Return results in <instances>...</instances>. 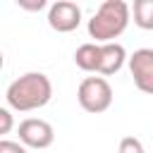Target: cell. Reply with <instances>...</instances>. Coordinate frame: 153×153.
Returning <instances> with one entry per match:
<instances>
[{
  "label": "cell",
  "mask_w": 153,
  "mask_h": 153,
  "mask_svg": "<svg viewBox=\"0 0 153 153\" xmlns=\"http://www.w3.org/2000/svg\"><path fill=\"white\" fill-rule=\"evenodd\" d=\"M50 98H53V84L43 72H26L19 79H14L5 91L7 105L17 112L38 110L48 105Z\"/></svg>",
  "instance_id": "1"
},
{
  "label": "cell",
  "mask_w": 153,
  "mask_h": 153,
  "mask_svg": "<svg viewBox=\"0 0 153 153\" xmlns=\"http://www.w3.org/2000/svg\"><path fill=\"white\" fill-rule=\"evenodd\" d=\"M129 14L131 10L124 0H105L98 7V12L88 19V36L96 38L98 45L115 43V38L124 33L129 24Z\"/></svg>",
  "instance_id": "2"
},
{
  "label": "cell",
  "mask_w": 153,
  "mask_h": 153,
  "mask_svg": "<svg viewBox=\"0 0 153 153\" xmlns=\"http://www.w3.org/2000/svg\"><path fill=\"white\" fill-rule=\"evenodd\" d=\"M76 100L86 112L98 115V112H105L112 105V88H110L105 76H86L79 84Z\"/></svg>",
  "instance_id": "3"
},
{
  "label": "cell",
  "mask_w": 153,
  "mask_h": 153,
  "mask_svg": "<svg viewBox=\"0 0 153 153\" xmlns=\"http://www.w3.org/2000/svg\"><path fill=\"white\" fill-rule=\"evenodd\" d=\"M129 72L141 93L153 96V48H139L129 55Z\"/></svg>",
  "instance_id": "4"
},
{
  "label": "cell",
  "mask_w": 153,
  "mask_h": 153,
  "mask_svg": "<svg viewBox=\"0 0 153 153\" xmlns=\"http://www.w3.org/2000/svg\"><path fill=\"white\" fill-rule=\"evenodd\" d=\"M48 24L57 33H69L81 24V10L72 0H57L48 10Z\"/></svg>",
  "instance_id": "5"
},
{
  "label": "cell",
  "mask_w": 153,
  "mask_h": 153,
  "mask_svg": "<svg viewBox=\"0 0 153 153\" xmlns=\"http://www.w3.org/2000/svg\"><path fill=\"white\" fill-rule=\"evenodd\" d=\"M19 141L29 148H48L55 141V129L45 120L29 117L19 124Z\"/></svg>",
  "instance_id": "6"
},
{
  "label": "cell",
  "mask_w": 153,
  "mask_h": 153,
  "mask_svg": "<svg viewBox=\"0 0 153 153\" xmlns=\"http://www.w3.org/2000/svg\"><path fill=\"white\" fill-rule=\"evenodd\" d=\"M127 62V50L122 43H105L100 45V65H98V74L110 76L117 74L122 69V65Z\"/></svg>",
  "instance_id": "7"
},
{
  "label": "cell",
  "mask_w": 153,
  "mask_h": 153,
  "mask_svg": "<svg viewBox=\"0 0 153 153\" xmlns=\"http://www.w3.org/2000/svg\"><path fill=\"white\" fill-rule=\"evenodd\" d=\"M74 62L84 72H98V65H100V45L98 43H84V45H79L76 53H74Z\"/></svg>",
  "instance_id": "8"
},
{
  "label": "cell",
  "mask_w": 153,
  "mask_h": 153,
  "mask_svg": "<svg viewBox=\"0 0 153 153\" xmlns=\"http://www.w3.org/2000/svg\"><path fill=\"white\" fill-rule=\"evenodd\" d=\"M134 24L143 31H153V0H134Z\"/></svg>",
  "instance_id": "9"
},
{
  "label": "cell",
  "mask_w": 153,
  "mask_h": 153,
  "mask_svg": "<svg viewBox=\"0 0 153 153\" xmlns=\"http://www.w3.org/2000/svg\"><path fill=\"white\" fill-rule=\"evenodd\" d=\"M117 153H146V151H143V143H141L136 136H124V139L120 141Z\"/></svg>",
  "instance_id": "10"
},
{
  "label": "cell",
  "mask_w": 153,
  "mask_h": 153,
  "mask_svg": "<svg viewBox=\"0 0 153 153\" xmlns=\"http://www.w3.org/2000/svg\"><path fill=\"white\" fill-rule=\"evenodd\" d=\"M0 153H26V146L17 143V141H10V139H2L0 141Z\"/></svg>",
  "instance_id": "11"
},
{
  "label": "cell",
  "mask_w": 153,
  "mask_h": 153,
  "mask_svg": "<svg viewBox=\"0 0 153 153\" xmlns=\"http://www.w3.org/2000/svg\"><path fill=\"white\" fill-rule=\"evenodd\" d=\"M12 129V112L7 108H0V134H10Z\"/></svg>",
  "instance_id": "12"
},
{
  "label": "cell",
  "mask_w": 153,
  "mask_h": 153,
  "mask_svg": "<svg viewBox=\"0 0 153 153\" xmlns=\"http://www.w3.org/2000/svg\"><path fill=\"white\" fill-rule=\"evenodd\" d=\"M19 7H24V10H43L45 7V0H33V2H29V0H19Z\"/></svg>",
  "instance_id": "13"
}]
</instances>
